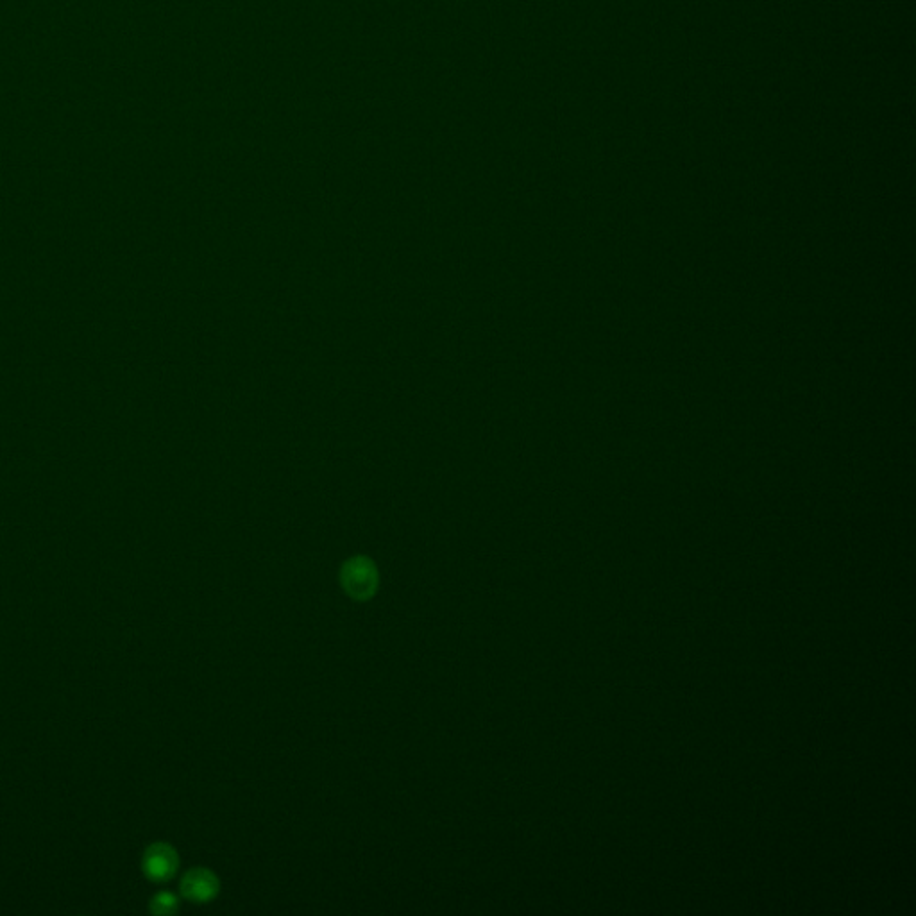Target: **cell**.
I'll return each mask as SVG.
<instances>
[{
  "mask_svg": "<svg viewBox=\"0 0 916 916\" xmlns=\"http://www.w3.org/2000/svg\"><path fill=\"white\" fill-rule=\"evenodd\" d=\"M340 586L355 602H367L380 587V573L373 560L357 555L346 560L340 568Z\"/></svg>",
  "mask_w": 916,
  "mask_h": 916,
  "instance_id": "cell-1",
  "label": "cell"
},
{
  "mask_svg": "<svg viewBox=\"0 0 916 916\" xmlns=\"http://www.w3.org/2000/svg\"><path fill=\"white\" fill-rule=\"evenodd\" d=\"M221 891V881L208 868H192L181 879V893L185 899L196 904H206L215 899Z\"/></svg>",
  "mask_w": 916,
  "mask_h": 916,
  "instance_id": "cell-3",
  "label": "cell"
},
{
  "mask_svg": "<svg viewBox=\"0 0 916 916\" xmlns=\"http://www.w3.org/2000/svg\"><path fill=\"white\" fill-rule=\"evenodd\" d=\"M144 874L156 883L169 881L178 872L179 856L169 843H154L145 850Z\"/></svg>",
  "mask_w": 916,
  "mask_h": 916,
  "instance_id": "cell-2",
  "label": "cell"
},
{
  "mask_svg": "<svg viewBox=\"0 0 916 916\" xmlns=\"http://www.w3.org/2000/svg\"><path fill=\"white\" fill-rule=\"evenodd\" d=\"M178 908V897L174 893H170V891H160L151 900V911L156 915H170V913H176Z\"/></svg>",
  "mask_w": 916,
  "mask_h": 916,
  "instance_id": "cell-4",
  "label": "cell"
}]
</instances>
